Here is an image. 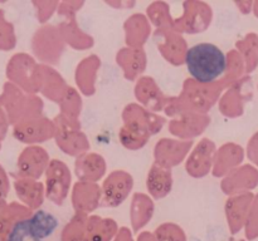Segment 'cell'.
Returning <instances> with one entry per match:
<instances>
[{
	"mask_svg": "<svg viewBox=\"0 0 258 241\" xmlns=\"http://www.w3.org/2000/svg\"><path fill=\"white\" fill-rule=\"evenodd\" d=\"M0 241H5V240H4V238H3V237H0Z\"/></svg>",
	"mask_w": 258,
	"mask_h": 241,
	"instance_id": "obj_4",
	"label": "cell"
},
{
	"mask_svg": "<svg viewBox=\"0 0 258 241\" xmlns=\"http://www.w3.org/2000/svg\"><path fill=\"white\" fill-rule=\"evenodd\" d=\"M3 193L2 192H0V206H2V203H3Z\"/></svg>",
	"mask_w": 258,
	"mask_h": 241,
	"instance_id": "obj_3",
	"label": "cell"
},
{
	"mask_svg": "<svg viewBox=\"0 0 258 241\" xmlns=\"http://www.w3.org/2000/svg\"><path fill=\"white\" fill-rule=\"evenodd\" d=\"M185 63L189 74L201 83L214 82L227 69L226 54L211 43H199L189 48Z\"/></svg>",
	"mask_w": 258,
	"mask_h": 241,
	"instance_id": "obj_1",
	"label": "cell"
},
{
	"mask_svg": "<svg viewBox=\"0 0 258 241\" xmlns=\"http://www.w3.org/2000/svg\"><path fill=\"white\" fill-rule=\"evenodd\" d=\"M27 218H20L12 226L5 241H44L32 232Z\"/></svg>",
	"mask_w": 258,
	"mask_h": 241,
	"instance_id": "obj_2",
	"label": "cell"
}]
</instances>
